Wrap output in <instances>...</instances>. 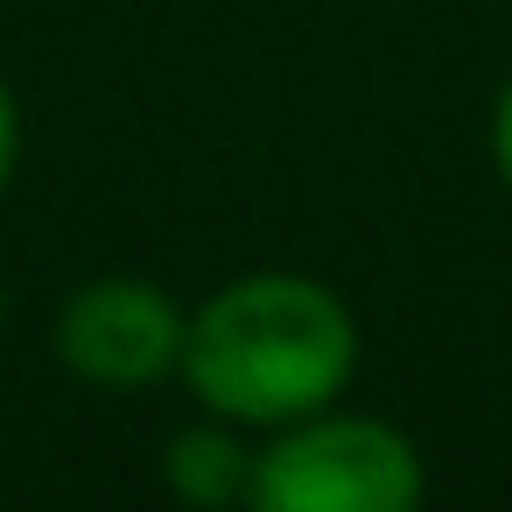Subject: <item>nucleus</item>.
<instances>
[{"label": "nucleus", "instance_id": "1", "mask_svg": "<svg viewBox=\"0 0 512 512\" xmlns=\"http://www.w3.org/2000/svg\"><path fill=\"white\" fill-rule=\"evenodd\" d=\"M358 372V316L316 274L260 267L190 309L183 379L204 414L239 428H288L330 407Z\"/></svg>", "mask_w": 512, "mask_h": 512}, {"label": "nucleus", "instance_id": "2", "mask_svg": "<svg viewBox=\"0 0 512 512\" xmlns=\"http://www.w3.org/2000/svg\"><path fill=\"white\" fill-rule=\"evenodd\" d=\"M421 449L379 421V414H337L316 407L253 463V505L260 512H407L421 505Z\"/></svg>", "mask_w": 512, "mask_h": 512}, {"label": "nucleus", "instance_id": "3", "mask_svg": "<svg viewBox=\"0 0 512 512\" xmlns=\"http://www.w3.org/2000/svg\"><path fill=\"white\" fill-rule=\"evenodd\" d=\"M190 309L148 274H99L57 309V365L106 393H141L183 372Z\"/></svg>", "mask_w": 512, "mask_h": 512}, {"label": "nucleus", "instance_id": "4", "mask_svg": "<svg viewBox=\"0 0 512 512\" xmlns=\"http://www.w3.org/2000/svg\"><path fill=\"white\" fill-rule=\"evenodd\" d=\"M253 463H260V449H246L239 421L211 414V421L169 435V449H162V484H169L183 505H204V512H218V505H253Z\"/></svg>", "mask_w": 512, "mask_h": 512}, {"label": "nucleus", "instance_id": "5", "mask_svg": "<svg viewBox=\"0 0 512 512\" xmlns=\"http://www.w3.org/2000/svg\"><path fill=\"white\" fill-rule=\"evenodd\" d=\"M15 162H22V113H15V92L0 78V197L15 183Z\"/></svg>", "mask_w": 512, "mask_h": 512}, {"label": "nucleus", "instance_id": "6", "mask_svg": "<svg viewBox=\"0 0 512 512\" xmlns=\"http://www.w3.org/2000/svg\"><path fill=\"white\" fill-rule=\"evenodd\" d=\"M491 162H498V176L512 190V78L498 85V106H491Z\"/></svg>", "mask_w": 512, "mask_h": 512}, {"label": "nucleus", "instance_id": "7", "mask_svg": "<svg viewBox=\"0 0 512 512\" xmlns=\"http://www.w3.org/2000/svg\"><path fill=\"white\" fill-rule=\"evenodd\" d=\"M0 330H8V281H0Z\"/></svg>", "mask_w": 512, "mask_h": 512}]
</instances>
